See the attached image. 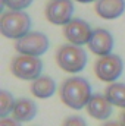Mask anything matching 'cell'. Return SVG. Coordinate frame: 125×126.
I'll list each match as a JSON object with an SVG mask.
<instances>
[{"instance_id": "1", "label": "cell", "mask_w": 125, "mask_h": 126, "mask_svg": "<svg viewBox=\"0 0 125 126\" xmlns=\"http://www.w3.org/2000/svg\"><path fill=\"white\" fill-rule=\"evenodd\" d=\"M59 95L65 106H68L72 110H81L87 107L88 101L91 100L93 90L85 78L71 76L61 85Z\"/></svg>"}, {"instance_id": "2", "label": "cell", "mask_w": 125, "mask_h": 126, "mask_svg": "<svg viewBox=\"0 0 125 126\" xmlns=\"http://www.w3.org/2000/svg\"><path fill=\"white\" fill-rule=\"evenodd\" d=\"M31 30V18L27 12L9 10L0 18V32L10 40H19L25 37Z\"/></svg>"}, {"instance_id": "3", "label": "cell", "mask_w": 125, "mask_h": 126, "mask_svg": "<svg viewBox=\"0 0 125 126\" xmlns=\"http://www.w3.org/2000/svg\"><path fill=\"white\" fill-rule=\"evenodd\" d=\"M87 53L83 47L74 44H63L56 51L58 66L68 73H80L87 64Z\"/></svg>"}, {"instance_id": "4", "label": "cell", "mask_w": 125, "mask_h": 126, "mask_svg": "<svg viewBox=\"0 0 125 126\" xmlns=\"http://www.w3.org/2000/svg\"><path fill=\"white\" fill-rule=\"evenodd\" d=\"M50 47V41L46 34L40 31H30L25 37L19 38L15 43V50L24 56H43Z\"/></svg>"}, {"instance_id": "5", "label": "cell", "mask_w": 125, "mask_h": 126, "mask_svg": "<svg viewBox=\"0 0 125 126\" xmlns=\"http://www.w3.org/2000/svg\"><path fill=\"white\" fill-rule=\"evenodd\" d=\"M10 70H12V75L16 76L18 79L35 81L37 78L41 76L43 62L40 57L19 54V56L13 57V60L10 63Z\"/></svg>"}, {"instance_id": "6", "label": "cell", "mask_w": 125, "mask_h": 126, "mask_svg": "<svg viewBox=\"0 0 125 126\" xmlns=\"http://www.w3.org/2000/svg\"><path fill=\"white\" fill-rule=\"evenodd\" d=\"M96 76L103 82H116V79L124 72V60L118 54H109L100 57L94 64Z\"/></svg>"}, {"instance_id": "7", "label": "cell", "mask_w": 125, "mask_h": 126, "mask_svg": "<svg viewBox=\"0 0 125 126\" xmlns=\"http://www.w3.org/2000/svg\"><path fill=\"white\" fill-rule=\"evenodd\" d=\"M63 35L69 41V44L83 47L84 44H88V41L93 35V30L87 21L74 18L69 24H66L63 27Z\"/></svg>"}, {"instance_id": "8", "label": "cell", "mask_w": 125, "mask_h": 126, "mask_svg": "<svg viewBox=\"0 0 125 126\" xmlns=\"http://www.w3.org/2000/svg\"><path fill=\"white\" fill-rule=\"evenodd\" d=\"M72 0H53L46 6V18L53 25H66L74 18Z\"/></svg>"}, {"instance_id": "9", "label": "cell", "mask_w": 125, "mask_h": 126, "mask_svg": "<svg viewBox=\"0 0 125 126\" xmlns=\"http://www.w3.org/2000/svg\"><path fill=\"white\" fill-rule=\"evenodd\" d=\"M88 48L90 51H93L94 54L103 57V56H109L112 54L115 41H113V35L104 28H96L93 30V35L88 41Z\"/></svg>"}, {"instance_id": "10", "label": "cell", "mask_w": 125, "mask_h": 126, "mask_svg": "<svg viewBox=\"0 0 125 126\" xmlns=\"http://www.w3.org/2000/svg\"><path fill=\"white\" fill-rule=\"evenodd\" d=\"M85 109H87V113L93 119L103 120V122H106L110 117L112 111H113L112 103L106 98L104 94H93L91 100L88 101V104H87Z\"/></svg>"}, {"instance_id": "11", "label": "cell", "mask_w": 125, "mask_h": 126, "mask_svg": "<svg viewBox=\"0 0 125 126\" xmlns=\"http://www.w3.org/2000/svg\"><path fill=\"white\" fill-rule=\"evenodd\" d=\"M94 9L102 19H116L125 12V0H97Z\"/></svg>"}, {"instance_id": "12", "label": "cell", "mask_w": 125, "mask_h": 126, "mask_svg": "<svg viewBox=\"0 0 125 126\" xmlns=\"http://www.w3.org/2000/svg\"><path fill=\"white\" fill-rule=\"evenodd\" d=\"M37 116V104L32 101L31 98L22 97L18 98L13 110H12V117L18 122H31L32 119Z\"/></svg>"}, {"instance_id": "13", "label": "cell", "mask_w": 125, "mask_h": 126, "mask_svg": "<svg viewBox=\"0 0 125 126\" xmlns=\"http://www.w3.org/2000/svg\"><path fill=\"white\" fill-rule=\"evenodd\" d=\"M56 81L49 75H41L31 84V94L35 98L47 100L56 93Z\"/></svg>"}, {"instance_id": "14", "label": "cell", "mask_w": 125, "mask_h": 126, "mask_svg": "<svg viewBox=\"0 0 125 126\" xmlns=\"http://www.w3.org/2000/svg\"><path fill=\"white\" fill-rule=\"evenodd\" d=\"M104 95L112 103V106L121 107V109L125 110V84L124 82H113L109 87H106Z\"/></svg>"}, {"instance_id": "15", "label": "cell", "mask_w": 125, "mask_h": 126, "mask_svg": "<svg viewBox=\"0 0 125 126\" xmlns=\"http://www.w3.org/2000/svg\"><path fill=\"white\" fill-rule=\"evenodd\" d=\"M15 103L16 100L12 93L7 90H0V117H7V114L12 113Z\"/></svg>"}, {"instance_id": "16", "label": "cell", "mask_w": 125, "mask_h": 126, "mask_svg": "<svg viewBox=\"0 0 125 126\" xmlns=\"http://www.w3.org/2000/svg\"><path fill=\"white\" fill-rule=\"evenodd\" d=\"M32 1H34V0H1V7L7 6L10 10L25 12V9L31 6Z\"/></svg>"}, {"instance_id": "17", "label": "cell", "mask_w": 125, "mask_h": 126, "mask_svg": "<svg viewBox=\"0 0 125 126\" xmlns=\"http://www.w3.org/2000/svg\"><path fill=\"white\" fill-rule=\"evenodd\" d=\"M62 126H87V122L81 116H69L63 120Z\"/></svg>"}, {"instance_id": "18", "label": "cell", "mask_w": 125, "mask_h": 126, "mask_svg": "<svg viewBox=\"0 0 125 126\" xmlns=\"http://www.w3.org/2000/svg\"><path fill=\"white\" fill-rule=\"evenodd\" d=\"M0 126H22V123L15 120L13 117H1L0 119Z\"/></svg>"}, {"instance_id": "19", "label": "cell", "mask_w": 125, "mask_h": 126, "mask_svg": "<svg viewBox=\"0 0 125 126\" xmlns=\"http://www.w3.org/2000/svg\"><path fill=\"white\" fill-rule=\"evenodd\" d=\"M102 126H122V125L118 120H107V122H104Z\"/></svg>"}, {"instance_id": "20", "label": "cell", "mask_w": 125, "mask_h": 126, "mask_svg": "<svg viewBox=\"0 0 125 126\" xmlns=\"http://www.w3.org/2000/svg\"><path fill=\"white\" fill-rule=\"evenodd\" d=\"M119 122H121V125L125 126V110L121 113V117H119Z\"/></svg>"}, {"instance_id": "21", "label": "cell", "mask_w": 125, "mask_h": 126, "mask_svg": "<svg viewBox=\"0 0 125 126\" xmlns=\"http://www.w3.org/2000/svg\"><path fill=\"white\" fill-rule=\"evenodd\" d=\"M80 3H91V1H97V0H77Z\"/></svg>"}, {"instance_id": "22", "label": "cell", "mask_w": 125, "mask_h": 126, "mask_svg": "<svg viewBox=\"0 0 125 126\" xmlns=\"http://www.w3.org/2000/svg\"><path fill=\"white\" fill-rule=\"evenodd\" d=\"M52 1H53V0H52Z\"/></svg>"}]
</instances>
